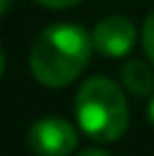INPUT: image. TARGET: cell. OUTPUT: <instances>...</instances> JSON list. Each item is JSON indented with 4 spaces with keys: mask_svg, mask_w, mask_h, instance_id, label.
<instances>
[{
    "mask_svg": "<svg viewBox=\"0 0 154 156\" xmlns=\"http://www.w3.org/2000/svg\"><path fill=\"white\" fill-rule=\"evenodd\" d=\"M93 36L75 23L49 26L34 41L31 49V72L46 87H64L87 67Z\"/></svg>",
    "mask_w": 154,
    "mask_h": 156,
    "instance_id": "6da1fadb",
    "label": "cell"
},
{
    "mask_svg": "<svg viewBox=\"0 0 154 156\" xmlns=\"http://www.w3.org/2000/svg\"><path fill=\"white\" fill-rule=\"evenodd\" d=\"M75 115L82 133L93 141L111 144L128 128V105L121 87L105 77H93L77 90Z\"/></svg>",
    "mask_w": 154,
    "mask_h": 156,
    "instance_id": "7a4b0ae2",
    "label": "cell"
},
{
    "mask_svg": "<svg viewBox=\"0 0 154 156\" xmlns=\"http://www.w3.org/2000/svg\"><path fill=\"white\" fill-rule=\"evenodd\" d=\"M28 148L36 156H69L77 148V131L64 118H41L28 128Z\"/></svg>",
    "mask_w": 154,
    "mask_h": 156,
    "instance_id": "3957f363",
    "label": "cell"
},
{
    "mask_svg": "<svg viewBox=\"0 0 154 156\" xmlns=\"http://www.w3.org/2000/svg\"><path fill=\"white\" fill-rule=\"evenodd\" d=\"M136 44V28L134 23L123 16H108L95 26L93 31V46L98 54L118 59V56L128 54Z\"/></svg>",
    "mask_w": 154,
    "mask_h": 156,
    "instance_id": "277c9868",
    "label": "cell"
},
{
    "mask_svg": "<svg viewBox=\"0 0 154 156\" xmlns=\"http://www.w3.org/2000/svg\"><path fill=\"white\" fill-rule=\"evenodd\" d=\"M121 80H123V87L136 97L154 95V74L144 62H136V59L126 62L123 69H121Z\"/></svg>",
    "mask_w": 154,
    "mask_h": 156,
    "instance_id": "5b68a950",
    "label": "cell"
},
{
    "mask_svg": "<svg viewBox=\"0 0 154 156\" xmlns=\"http://www.w3.org/2000/svg\"><path fill=\"white\" fill-rule=\"evenodd\" d=\"M144 51L154 64V13H149L144 21Z\"/></svg>",
    "mask_w": 154,
    "mask_h": 156,
    "instance_id": "8992f818",
    "label": "cell"
},
{
    "mask_svg": "<svg viewBox=\"0 0 154 156\" xmlns=\"http://www.w3.org/2000/svg\"><path fill=\"white\" fill-rule=\"evenodd\" d=\"M36 3L46 5V8H69V5H77L80 0H36Z\"/></svg>",
    "mask_w": 154,
    "mask_h": 156,
    "instance_id": "52a82bcc",
    "label": "cell"
},
{
    "mask_svg": "<svg viewBox=\"0 0 154 156\" xmlns=\"http://www.w3.org/2000/svg\"><path fill=\"white\" fill-rule=\"evenodd\" d=\"M80 156H108V154L100 151V148H87V151H82Z\"/></svg>",
    "mask_w": 154,
    "mask_h": 156,
    "instance_id": "ba28073f",
    "label": "cell"
},
{
    "mask_svg": "<svg viewBox=\"0 0 154 156\" xmlns=\"http://www.w3.org/2000/svg\"><path fill=\"white\" fill-rule=\"evenodd\" d=\"M149 118H152V123H154V95H152V100H149Z\"/></svg>",
    "mask_w": 154,
    "mask_h": 156,
    "instance_id": "9c48e42d",
    "label": "cell"
},
{
    "mask_svg": "<svg viewBox=\"0 0 154 156\" xmlns=\"http://www.w3.org/2000/svg\"><path fill=\"white\" fill-rule=\"evenodd\" d=\"M8 8H10V0H3V13L8 10Z\"/></svg>",
    "mask_w": 154,
    "mask_h": 156,
    "instance_id": "30bf717a",
    "label": "cell"
}]
</instances>
